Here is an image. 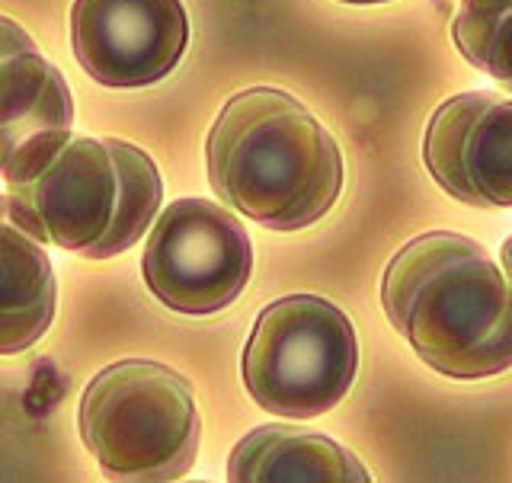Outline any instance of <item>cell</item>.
Segmentation results:
<instances>
[{
  "instance_id": "6da1fadb",
  "label": "cell",
  "mask_w": 512,
  "mask_h": 483,
  "mask_svg": "<svg viewBox=\"0 0 512 483\" xmlns=\"http://www.w3.org/2000/svg\"><path fill=\"white\" fill-rule=\"evenodd\" d=\"M205 164L224 205L282 234L320 221L343 192L340 144L308 106L276 87L240 90L221 106Z\"/></svg>"
},
{
  "instance_id": "7a4b0ae2",
  "label": "cell",
  "mask_w": 512,
  "mask_h": 483,
  "mask_svg": "<svg viewBox=\"0 0 512 483\" xmlns=\"http://www.w3.org/2000/svg\"><path fill=\"white\" fill-rule=\"evenodd\" d=\"M394 330L448 378H490L512 365L509 282L477 240L429 231L400 247L381 282Z\"/></svg>"
},
{
  "instance_id": "3957f363",
  "label": "cell",
  "mask_w": 512,
  "mask_h": 483,
  "mask_svg": "<svg viewBox=\"0 0 512 483\" xmlns=\"http://www.w3.org/2000/svg\"><path fill=\"white\" fill-rule=\"evenodd\" d=\"M7 215L39 244L109 260L148 234L164 180L148 151L119 138H68L42 173L7 186Z\"/></svg>"
},
{
  "instance_id": "277c9868",
  "label": "cell",
  "mask_w": 512,
  "mask_h": 483,
  "mask_svg": "<svg viewBox=\"0 0 512 483\" xmlns=\"http://www.w3.org/2000/svg\"><path fill=\"white\" fill-rule=\"evenodd\" d=\"M80 439L116 480H180L199 452L202 423L189 381L170 365L125 359L80 397Z\"/></svg>"
},
{
  "instance_id": "5b68a950",
  "label": "cell",
  "mask_w": 512,
  "mask_h": 483,
  "mask_svg": "<svg viewBox=\"0 0 512 483\" xmlns=\"http://www.w3.org/2000/svg\"><path fill=\"white\" fill-rule=\"evenodd\" d=\"M359 340L349 317L317 295H285L256 317L244 349L247 394L266 413L311 420L349 394Z\"/></svg>"
},
{
  "instance_id": "8992f818",
  "label": "cell",
  "mask_w": 512,
  "mask_h": 483,
  "mask_svg": "<svg viewBox=\"0 0 512 483\" xmlns=\"http://www.w3.org/2000/svg\"><path fill=\"white\" fill-rule=\"evenodd\" d=\"M144 282L176 314H218L250 282L253 247L231 208L208 199H176L151 221Z\"/></svg>"
},
{
  "instance_id": "52a82bcc",
  "label": "cell",
  "mask_w": 512,
  "mask_h": 483,
  "mask_svg": "<svg viewBox=\"0 0 512 483\" xmlns=\"http://www.w3.org/2000/svg\"><path fill=\"white\" fill-rule=\"evenodd\" d=\"M189 45L183 0H74L71 48L103 87H151L164 80Z\"/></svg>"
},
{
  "instance_id": "ba28073f",
  "label": "cell",
  "mask_w": 512,
  "mask_h": 483,
  "mask_svg": "<svg viewBox=\"0 0 512 483\" xmlns=\"http://www.w3.org/2000/svg\"><path fill=\"white\" fill-rule=\"evenodd\" d=\"M423 160L436 183L477 208L512 205V100L503 93H458L432 112Z\"/></svg>"
},
{
  "instance_id": "9c48e42d",
  "label": "cell",
  "mask_w": 512,
  "mask_h": 483,
  "mask_svg": "<svg viewBox=\"0 0 512 483\" xmlns=\"http://www.w3.org/2000/svg\"><path fill=\"white\" fill-rule=\"evenodd\" d=\"M74 96L39 48L0 61V180L26 183L74 135Z\"/></svg>"
},
{
  "instance_id": "30bf717a",
  "label": "cell",
  "mask_w": 512,
  "mask_h": 483,
  "mask_svg": "<svg viewBox=\"0 0 512 483\" xmlns=\"http://www.w3.org/2000/svg\"><path fill=\"white\" fill-rule=\"evenodd\" d=\"M237 483H365L362 461L324 432L298 426H256L228 458Z\"/></svg>"
},
{
  "instance_id": "8fae6325",
  "label": "cell",
  "mask_w": 512,
  "mask_h": 483,
  "mask_svg": "<svg viewBox=\"0 0 512 483\" xmlns=\"http://www.w3.org/2000/svg\"><path fill=\"white\" fill-rule=\"evenodd\" d=\"M58 282L45 247L20 231L0 196V356H20L55 320Z\"/></svg>"
},
{
  "instance_id": "7c38bea8",
  "label": "cell",
  "mask_w": 512,
  "mask_h": 483,
  "mask_svg": "<svg viewBox=\"0 0 512 483\" xmlns=\"http://www.w3.org/2000/svg\"><path fill=\"white\" fill-rule=\"evenodd\" d=\"M509 26L512 0H461L452 36L474 68L509 84Z\"/></svg>"
},
{
  "instance_id": "4fadbf2b",
  "label": "cell",
  "mask_w": 512,
  "mask_h": 483,
  "mask_svg": "<svg viewBox=\"0 0 512 483\" xmlns=\"http://www.w3.org/2000/svg\"><path fill=\"white\" fill-rule=\"evenodd\" d=\"M32 48H36V39L10 16H0V61L16 52H32Z\"/></svg>"
},
{
  "instance_id": "5bb4252c",
  "label": "cell",
  "mask_w": 512,
  "mask_h": 483,
  "mask_svg": "<svg viewBox=\"0 0 512 483\" xmlns=\"http://www.w3.org/2000/svg\"><path fill=\"white\" fill-rule=\"evenodd\" d=\"M343 4H388V0H343Z\"/></svg>"
}]
</instances>
